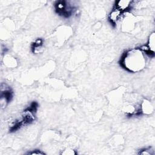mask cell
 <instances>
[{
	"mask_svg": "<svg viewBox=\"0 0 155 155\" xmlns=\"http://www.w3.org/2000/svg\"><path fill=\"white\" fill-rule=\"evenodd\" d=\"M76 151L72 149H66L61 153V154L64 155H76Z\"/></svg>",
	"mask_w": 155,
	"mask_h": 155,
	"instance_id": "8",
	"label": "cell"
},
{
	"mask_svg": "<svg viewBox=\"0 0 155 155\" xmlns=\"http://www.w3.org/2000/svg\"><path fill=\"white\" fill-rule=\"evenodd\" d=\"M154 32L152 33L148 38V43L147 44V47L152 51H154Z\"/></svg>",
	"mask_w": 155,
	"mask_h": 155,
	"instance_id": "6",
	"label": "cell"
},
{
	"mask_svg": "<svg viewBox=\"0 0 155 155\" xmlns=\"http://www.w3.org/2000/svg\"><path fill=\"white\" fill-rule=\"evenodd\" d=\"M13 97V91L12 88L5 84L1 85L0 101L1 108H4L12 101Z\"/></svg>",
	"mask_w": 155,
	"mask_h": 155,
	"instance_id": "3",
	"label": "cell"
},
{
	"mask_svg": "<svg viewBox=\"0 0 155 155\" xmlns=\"http://www.w3.org/2000/svg\"><path fill=\"white\" fill-rule=\"evenodd\" d=\"M27 154H31V155H34V154H36V155H44V154H45V153H44L43 151H42L41 150L37 149V150H31V151L28 152L27 153Z\"/></svg>",
	"mask_w": 155,
	"mask_h": 155,
	"instance_id": "9",
	"label": "cell"
},
{
	"mask_svg": "<svg viewBox=\"0 0 155 155\" xmlns=\"http://www.w3.org/2000/svg\"><path fill=\"white\" fill-rule=\"evenodd\" d=\"M55 12L64 18H70L75 12L76 7L65 1H56L54 4Z\"/></svg>",
	"mask_w": 155,
	"mask_h": 155,
	"instance_id": "2",
	"label": "cell"
},
{
	"mask_svg": "<svg viewBox=\"0 0 155 155\" xmlns=\"http://www.w3.org/2000/svg\"><path fill=\"white\" fill-rule=\"evenodd\" d=\"M123 13L120 11L113 7L111 12L108 15V21L110 22L111 25H112L113 27H116L118 21L120 19Z\"/></svg>",
	"mask_w": 155,
	"mask_h": 155,
	"instance_id": "4",
	"label": "cell"
},
{
	"mask_svg": "<svg viewBox=\"0 0 155 155\" xmlns=\"http://www.w3.org/2000/svg\"><path fill=\"white\" fill-rule=\"evenodd\" d=\"M119 63L120 67L127 71L135 73L145 67V58L143 53L138 48H135L125 51Z\"/></svg>",
	"mask_w": 155,
	"mask_h": 155,
	"instance_id": "1",
	"label": "cell"
},
{
	"mask_svg": "<svg viewBox=\"0 0 155 155\" xmlns=\"http://www.w3.org/2000/svg\"><path fill=\"white\" fill-rule=\"evenodd\" d=\"M44 39L42 38H37L31 45V50L33 53H38L42 49L44 45Z\"/></svg>",
	"mask_w": 155,
	"mask_h": 155,
	"instance_id": "5",
	"label": "cell"
},
{
	"mask_svg": "<svg viewBox=\"0 0 155 155\" xmlns=\"http://www.w3.org/2000/svg\"><path fill=\"white\" fill-rule=\"evenodd\" d=\"M150 148H151L150 147H148V148H145L140 149L137 154H142V155H151V154H152V153H151Z\"/></svg>",
	"mask_w": 155,
	"mask_h": 155,
	"instance_id": "7",
	"label": "cell"
}]
</instances>
